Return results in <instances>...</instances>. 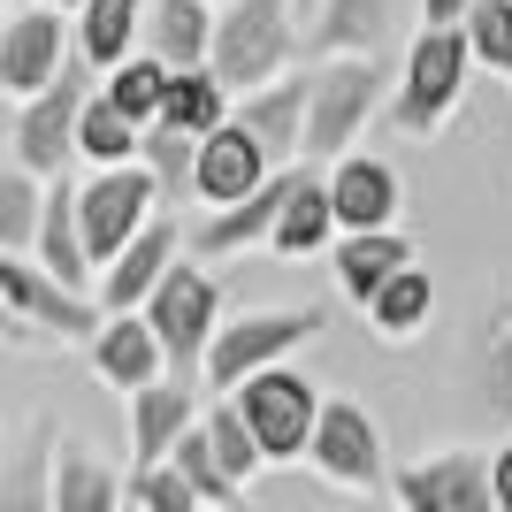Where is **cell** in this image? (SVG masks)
<instances>
[{"mask_svg":"<svg viewBox=\"0 0 512 512\" xmlns=\"http://www.w3.org/2000/svg\"><path fill=\"white\" fill-rule=\"evenodd\" d=\"M54 444H62V428L31 421L23 451L0 467V512H54Z\"/></svg>","mask_w":512,"mask_h":512,"instance_id":"cell-26","label":"cell"},{"mask_svg":"<svg viewBox=\"0 0 512 512\" xmlns=\"http://www.w3.org/2000/svg\"><path fill=\"white\" fill-rule=\"evenodd\" d=\"M153 169V184H161V199H184L192 192V169H199V138H184V130H146V153H138Z\"/></svg>","mask_w":512,"mask_h":512,"instance_id":"cell-36","label":"cell"},{"mask_svg":"<svg viewBox=\"0 0 512 512\" xmlns=\"http://www.w3.org/2000/svg\"><path fill=\"white\" fill-rule=\"evenodd\" d=\"M100 100L123 115V123H138V130H153L161 123V100H169V69L153 62V54H138V62H123L115 77L100 85Z\"/></svg>","mask_w":512,"mask_h":512,"instance_id":"cell-33","label":"cell"},{"mask_svg":"<svg viewBox=\"0 0 512 512\" xmlns=\"http://www.w3.org/2000/svg\"><path fill=\"white\" fill-rule=\"evenodd\" d=\"M230 123V92L214 69H184L169 77V100H161V130H184V138H214Z\"/></svg>","mask_w":512,"mask_h":512,"instance_id":"cell-28","label":"cell"},{"mask_svg":"<svg viewBox=\"0 0 512 512\" xmlns=\"http://www.w3.org/2000/svg\"><path fill=\"white\" fill-rule=\"evenodd\" d=\"M383 107V62H314L306 92V161H352L367 115Z\"/></svg>","mask_w":512,"mask_h":512,"instance_id":"cell-3","label":"cell"},{"mask_svg":"<svg viewBox=\"0 0 512 512\" xmlns=\"http://www.w3.org/2000/svg\"><path fill=\"white\" fill-rule=\"evenodd\" d=\"M490 490H497V512H512V444L490 459Z\"/></svg>","mask_w":512,"mask_h":512,"instance_id":"cell-40","label":"cell"},{"mask_svg":"<svg viewBox=\"0 0 512 512\" xmlns=\"http://www.w3.org/2000/svg\"><path fill=\"white\" fill-rule=\"evenodd\" d=\"M77 115H85V77L69 62L62 85H46L39 100L16 107V169L39 176V184H62L69 161H77Z\"/></svg>","mask_w":512,"mask_h":512,"instance_id":"cell-9","label":"cell"},{"mask_svg":"<svg viewBox=\"0 0 512 512\" xmlns=\"http://www.w3.org/2000/svg\"><path fill=\"white\" fill-rule=\"evenodd\" d=\"M406 268H413L406 230H375V237H344L337 245V291L352 306H375V291H383L390 276H406Z\"/></svg>","mask_w":512,"mask_h":512,"instance_id":"cell-25","label":"cell"},{"mask_svg":"<svg viewBox=\"0 0 512 512\" xmlns=\"http://www.w3.org/2000/svg\"><path fill=\"white\" fill-rule=\"evenodd\" d=\"M390 46V0H321L314 62H375Z\"/></svg>","mask_w":512,"mask_h":512,"instance_id":"cell-22","label":"cell"},{"mask_svg":"<svg viewBox=\"0 0 512 512\" xmlns=\"http://www.w3.org/2000/svg\"><path fill=\"white\" fill-rule=\"evenodd\" d=\"M123 505H130V512H207V505L192 497V482H184L176 467H130Z\"/></svg>","mask_w":512,"mask_h":512,"instance_id":"cell-37","label":"cell"},{"mask_svg":"<svg viewBox=\"0 0 512 512\" xmlns=\"http://www.w3.org/2000/svg\"><path fill=\"white\" fill-rule=\"evenodd\" d=\"M329 321H321V306H268V314H245L230 321V329H214L207 344V390H245L253 375H268V367H283L299 344H314Z\"/></svg>","mask_w":512,"mask_h":512,"instance_id":"cell-2","label":"cell"},{"mask_svg":"<svg viewBox=\"0 0 512 512\" xmlns=\"http://www.w3.org/2000/svg\"><path fill=\"white\" fill-rule=\"evenodd\" d=\"M39 8H54V16H62V8H85V0H39Z\"/></svg>","mask_w":512,"mask_h":512,"instance_id":"cell-43","label":"cell"},{"mask_svg":"<svg viewBox=\"0 0 512 512\" xmlns=\"http://www.w3.org/2000/svg\"><path fill=\"white\" fill-rule=\"evenodd\" d=\"M138 153H146V130L123 123V115L92 92L85 115H77V161H92V169L107 176V169H138Z\"/></svg>","mask_w":512,"mask_h":512,"instance_id":"cell-30","label":"cell"},{"mask_svg":"<svg viewBox=\"0 0 512 512\" xmlns=\"http://www.w3.org/2000/svg\"><path fill=\"white\" fill-rule=\"evenodd\" d=\"M153 214H161V184H153L146 161H138V169H107V176H92L85 192H77V230H85V253H92L100 276L146 237Z\"/></svg>","mask_w":512,"mask_h":512,"instance_id":"cell-5","label":"cell"},{"mask_svg":"<svg viewBox=\"0 0 512 512\" xmlns=\"http://www.w3.org/2000/svg\"><path fill=\"white\" fill-rule=\"evenodd\" d=\"M0 153H16V100L0 92Z\"/></svg>","mask_w":512,"mask_h":512,"instance_id":"cell-41","label":"cell"},{"mask_svg":"<svg viewBox=\"0 0 512 512\" xmlns=\"http://www.w3.org/2000/svg\"><path fill=\"white\" fill-rule=\"evenodd\" d=\"M268 176H283V169H268V153L245 138L237 123H222L214 138H199V169H192V199H207L214 214L222 207H245V199L268 184Z\"/></svg>","mask_w":512,"mask_h":512,"instance_id":"cell-15","label":"cell"},{"mask_svg":"<svg viewBox=\"0 0 512 512\" xmlns=\"http://www.w3.org/2000/svg\"><path fill=\"white\" fill-rule=\"evenodd\" d=\"M62 69H69V39L54 8H23V16L0 23V92L16 107L39 100L46 85H62Z\"/></svg>","mask_w":512,"mask_h":512,"instance_id":"cell-11","label":"cell"},{"mask_svg":"<svg viewBox=\"0 0 512 512\" xmlns=\"http://www.w3.org/2000/svg\"><path fill=\"white\" fill-rule=\"evenodd\" d=\"M176 260H184V230H176L169 214H153L146 237H138V245H130V253L100 276L92 306H100V314H146V299L161 291V276H169Z\"/></svg>","mask_w":512,"mask_h":512,"instance_id":"cell-14","label":"cell"},{"mask_svg":"<svg viewBox=\"0 0 512 512\" xmlns=\"http://www.w3.org/2000/svg\"><path fill=\"white\" fill-rule=\"evenodd\" d=\"M169 467L184 474V482H192V497H199L207 512H230V505H237V482H230L222 467H214V444H207V428H192V436H184V444L169 451Z\"/></svg>","mask_w":512,"mask_h":512,"instance_id":"cell-35","label":"cell"},{"mask_svg":"<svg viewBox=\"0 0 512 512\" xmlns=\"http://www.w3.org/2000/svg\"><path fill=\"white\" fill-rule=\"evenodd\" d=\"M474 383H482L490 413L512 421V291H497L490 314H482V337H474Z\"/></svg>","mask_w":512,"mask_h":512,"instance_id":"cell-31","label":"cell"},{"mask_svg":"<svg viewBox=\"0 0 512 512\" xmlns=\"http://www.w3.org/2000/svg\"><path fill=\"white\" fill-rule=\"evenodd\" d=\"M291 8H314V16H321V0H291Z\"/></svg>","mask_w":512,"mask_h":512,"instance_id":"cell-44","label":"cell"},{"mask_svg":"<svg viewBox=\"0 0 512 512\" xmlns=\"http://www.w3.org/2000/svg\"><path fill=\"white\" fill-rule=\"evenodd\" d=\"M199 428V390L192 383H153L130 398V459L138 467H169V451Z\"/></svg>","mask_w":512,"mask_h":512,"instance_id":"cell-19","label":"cell"},{"mask_svg":"<svg viewBox=\"0 0 512 512\" xmlns=\"http://www.w3.org/2000/svg\"><path fill=\"white\" fill-rule=\"evenodd\" d=\"M138 39H146V0H85L77 8V62L85 69H115L138 62Z\"/></svg>","mask_w":512,"mask_h":512,"instance_id":"cell-23","label":"cell"},{"mask_svg":"<svg viewBox=\"0 0 512 512\" xmlns=\"http://www.w3.org/2000/svg\"><path fill=\"white\" fill-rule=\"evenodd\" d=\"M230 512H237V505H230Z\"/></svg>","mask_w":512,"mask_h":512,"instance_id":"cell-47","label":"cell"},{"mask_svg":"<svg viewBox=\"0 0 512 512\" xmlns=\"http://www.w3.org/2000/svg\"><path fill=\"white\" fill-rule=\"evenodd\" d=\"M207 8H214V0H207Z\"/></svg>","mask_w":512,"mask_h":512,"instance_id":"cell-45","label":"cell"},{"mask_svg":"<svg viewBox=\"0 0 512 512\" xmlns=\"http://www.w3.org/2000/svg\"><path fill=\"white\" fill-rule=\"evenodd\" d=\"M237 421L253 428V444L268 467H291V459H306V444H314V421H321V390L306 383L299 367H268V375H253V383L230 398Z\"/></svg>","mask_w":512,"mask_h":512,"instance_id":"cell-6","label":"cell"},{"mask_svg":"<svg viewBox=\"0 0 512 512\" xmlns=\"http://www.w3.org/2000/svg\"><path fill=\"white\" fill-rule=\"evenodd\" d=\"M146 329L161 337V352H169V383H192L199 367H207L214 329H222V291H214L207 268L176 260L169 276H161V291L146 299Z\"/></svg>","mask_w":512,"mask_h":512,"instance_id":"cell-4","label":"cell"},{"mask_svg":"<svg viewBox=\"0 0 512 512\" xmlns=\"http://www.w3.org/2000/svg\"><path fill=\"white\" fill-rule=\"evenodd\" d=\"M123 512H130V505H123Z\"/></svg>","mask_w":512,"mask_h":512,"instance_id":"cell-46","label":"cell"},{"mask_svg":"<svg viewBox=\"0 0 512 512\" xmlns=\"http://www.w3.org/2000/svg\"><path fill=\"white\" fill-rule=\"evenodd\" d=\"M428 306H436V283H428V268H406V276H390L383 291H375V306H367V329L383 344H413L428 329Z\"/></svg>","mask_w":512,"mask_h":512,"instance_id":"cell-29","label":"cell"},{"mask_svg":"<svg viewBox=\"0 0 512 512\" xmlns=\"http://www.w3.org/2000/svg\"><path fill=\"white\" fill-rule=\"evenodd\" d=\"M299 176H306V169H283V176H268L245 207L207 214V222L192 230V253H199V260H230V253H245V245H268V237H276V222H283V207H291V192H299Z\"/></svg>","mask_w":512,"mask_h":512,"instance_id":"cell-17","label":"cell"},{"mask_svg":"<svg viewBox=\"0 0 512 512\" xmlns=\"http://www.w3.org/2000/svg\"><path fill=\"white\" fill-rule=\"evenodd\" d=\"M199 428H207V444H214V467L230 474L237 490H245V482H253V474L268 467V459H260V444H253V428L237 421V406H230V398H222L214 413H199Z\"/></svg>","mask_w":512,"mask_h":512,"instance_id":"cell-34","label":"cell"},{"mask_svg":"<svg viewBox=\"0 0 512 512\" xmlns=\"http://www.w3.org/2000/svg\"><path fill=\"white\" fill-rule=\"evenodd\" d=\"M39 268L62 291H77V299H92L100 291V268H92L85 253V230H77V184H46V222H39Z\"/></svg>","mask_w":512,"mask_h":512,"instance_id":"cell-20","label":"cell"},{"mask_svg":"<svg viewBox=\"0 0 512 512\" xmlns=\"http://www.w3.org/2000/svg\"><path fill=\"white\" fill-rule=\"evenodd\" d=\"M329 207H337V230L344 237H375V230H398V169L375 161V153H352L329 169Z\"/></svg>","mask_w":512,"mask_h":512,"instance_id":"cell-16","label":"cell"},{"mask_svg":"<svg viewBox=\"0 0 512 512\" xmlns=\"http://www.w3.org/2000/svg\"><path fill=\"white\" fill-rule=\"evenodd\" d=\"M306 467L344 497H375L390 474V451H383V428L375 413L352 406V398H321V421H314V444H306Z\"/></svg>","mask_w":512,"mask_h":512,"instance_id":"cell-7","label":"cell"},{"mask_svg":"<svg viewBox=\"0 0 512 512\" xmlns=\"http://www.w3.org/2000/svg\"><path fill=\"white\" fill-rule=\"evenodd\" d=\"M390 490H398L406 512H497L490 459H482V451H436L421 467H398Z\"/></svg>","mask_w":512,"mask_h":512,"instance_id":"cell-12","label":"cell"},{"mask_svg":"<svg viewBox=\"0 0 512 512\" xmlns=\"http://www.w3.org/2000/svg\"><path fill=\"white\" fill-rule=\"evenodd\" d=\"M306 92H314V77H276L268 92L230 107V123L268 153V169H299L306 161Z\"/></svg>","mask_w":512,"mask_h":512,"instance_id":"cell-13","label":"cell"},{"mask_svg":"<svg viewBox=\"0 0 512 512\" xmlns=\"http://www.w3.org/2000/svg\"><path fill=\"white\" fill-rule=\"evenodd\" d=\"M92 367H100V383H115L123 398L169 383V352H161V337L146 329V314H107L100 337H92Z\"/></svg>","mask_w":512,"mask_h":512,"instance_id":"cell-18","label":"cell"},{"mask_svg":"<svg viewBox=\"0 0 512 512\" xmlns=\"http://www.w3.org/2000/svg\"><path fill=\"white\" fill-rule=\"evenodd\" d=\"M329 237H337L329 176H314V169H306V176H299V192H291V207H283V222H276V237H268V253H283V260H306V253H321Z\"/></svg>","mask_w":512,"mask_h":512,"instance_id":"cell-27","label":"cell"},{"mask_svg":"<svg viewBox=\"0 0 512 512\" xmlns=\"http://www.w3.org/2000/svg\"><path fill=\"white\" fill-rule=\"evenodd\" d=\"M146 54L169 69V77L207 69V54H214V8H207V0H146Z\"/></svg>","mask_w":512,"mask_h":512,"instance_id":"cell-21","label":"cell"},{"mask_svg":"<svg viewBox=\"0 0 512 512\" xmlns=\"http://www.w3.org/2000/svg\"><path fill=\"white\" fill-rule=\"evenodd\" d=\"M467 16H474V0H421L428 31H467Z\"/></svg>","mask_w":512,"mask_h":512,"instance_id":"cell-39","label":"cell"},{"mask_svg":"<svg viewBox=\"0 0 512 512\" xmlns=\"http://www.w3.org/2000/svg\"><path fill=\"white\" fill-rule=\"evenodd\" d=\"M54 512H123V482L92 444L62 436L54 444Z\"/></svg>","mask_w":512,"mask_h":512,"instance_id":"cell-24","label":"cell"},{"mask_svg":"<svg viewBox=\"0 0 512 512\" xmlns=\"http://www.w3.org/2000/svg\"><path fill=\"white\" fill-rule=\"evenodd\" d=\"M467 54L482 69H512V0H474L467 16Z\"/></svg>","mask_w":512,"mask_h":512,"instance_id":"cell-38","label":"cell"},{"mask_svg":"<svg viewBox=\"0 0 512 512\" xmlns=\"http://www.w3.org/2000/svg\"><path fill=\"white\" fill-rule=\"evenodd\" d=\"M467 69H474L467 31H421V39L406 46V85L390 100L398 130H444L459 92H467Z\"/></svg>","mask_w":512,"mask_h":512,"instance_id":"cell-8","label":"cell"},{"mask_svg":"<svg viewBox=\"0 0 512 512\" xmlns=\"http://www.w3.org/2000/svg\"><path fill=\"white\" fill-rule=\"evenodd\" d=\"M0 306L31 329V337H100V306L77 299V291H62V283L46 276L39 260H16V253H0Z\"/></svg>","mask_w":512,"mask_h":512,"instance_id":"cell-10","label":"cell"},{"mask_svg":"<svg viewBox=\"0 0 512 512\" xmlns=\"http://www.w3.org/2000/svg\"><path fill=\"white\" fill-rule=\"evenodd\" d=\"M291 39H299V8L291 0H230L214 16V54L207 69L222 77V92H268L291 62Z\"/></svg>","mask_w":512,"mask_h":512,"instance_id":"cell-1","label":"cell"},{"mask_svg":"<svg viewBox=\"0 0 512 512\" xmlns=\"http://www.w3.org/2000/svg\"><path fill=\"white\" fill-rule=\"evenodd\" d=\"M39 222H46V184L23 176L16 161L0 169V253H39Z\"/></svg>","mask_w":512,"mask_h":512,"instance_id":"cell-32","label":"cell"},{"mask_svg":"<svg viewBox=\"0 0 512 512\" xmlns=\"http://www.w3.org/2000/svg\"><path fill=\"white\" fill-rule=\"evenodd\" d=\"M0 344H39V337H31V329H23V321L8 314V306H0Z\"/></svg>","mask_w":512,"mask_h":512,"instance_id":"cell-42","label":"cell"}]
</instances>
